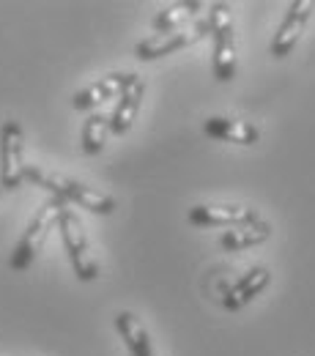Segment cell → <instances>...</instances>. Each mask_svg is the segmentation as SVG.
Masks as SVG:
<instances>
[{
	"mask_svg": "<svg viewBox=\"0 0 315 356\" xmlns=\"http://www.w3.org/2000/svg\"><path fill=\"white\" fill-rule=\"evenodd\" d=\"M143 93H145V83L137 74H129V83L118 93V104L110 115V132L127 134L132 129L137 113H140V104H143Z\"/></svg>",
	"mask_w": 315,
	"mask_h": 356,
	"instance_id": "obj_10",
	"label": "cell"
},
{
	"mask_svg": "<svg viewBox=\"0 0 315 356\" xmlns=\"http://www.w3.org/2000/svg\"><path fill=\"white\" fill-rule=\"evenodd\" d=\"M25 134L19 121H6L0 127V186L11 192L25 181Z\"/></svg>",
	"mask_w": 315,
	"mask_h": 356,
	"instance_id": "obj_5",
	"label": "cell"
},
{
	"mask_svg": "<svg viewBox=\"0 0 315 356\" xmlns=\"http://www.w3.org/2000/svg\"><path fill=\"white\" fill-rule=\"evenodd\" d=\"M127 83H129V74H121V72L107 74V77H102L99 83H93V86L83 88L80 93H74L72 107H74V110H90V107H99V104H104L107 99L118 96Z\"/></svg>",
	"mask_w": 315,
	"mask_h": 356,
	"instance_id": "obj_11",
	"label": "cell"
},
{
	"mask_svg": "<svg viewBox=\"0 0 315 356\" xmlns=\"http://www.w3.org/2000/svg\"><path fill=\"white\" fill-rule=\"evenodd\" d=\"M258 211L250 206H195L189 209V222L200 227H241L258 222Z\"/></svg>",
	"mask_w": 315,
	"mask_h": 356,
	"instance_id": "obj_8",
	"label": "cell"
},
{
	"mask_svg": "<svg viewBox=\"0 0 315 356\" xmlns=\"http://www.w3.org/2000/svg\"><path fill=\"white\" fill-rule=\"evenodd\" d=\"M271 236V225L258 220L252 225H241V227H233V230H225L220 236V247L227 250V252H241V250H250V247H258L264 241H269Z\"/></svg>",
	"mask_w": 315,
	"mask_h": 356,
	"instance_id": "obj_14",
	"label": "cell"
},
{
	"mask_svg": "<svg viewBox=\"0 0 315 356\" xmlns=\"http://www.w3.org/2000/svg\"><path fill=\"white\" fill-rule=\"evenodd\" d=\"M203 132L209 137H217V140H225V143H236V145H252L258 143L261 132L247 124V121H236V118H223V115H214L203 124Z\"/></svg>",
	"mask_w": 315,
	"mask_h": 356,
	"instance_id": "obj_12",
	"label": "cell"
},
{
	"mask_svg": "<svg viewBox=\"0 0 315 356\" xmlns=\"http://www.w3.org/2000/svg\"><path fill=\"white\" fill-rule=\"evenodd\" d=\"M200 8H203V3H195V0L173 3V6L162 8V11L154 17L151 28H154L156 33H173V31H181V25H184L195 11H200Z\"/></svg>",
	"mask_w": 315,
	"mask_h": 356,
	"instance_id": "obj_15",
	"label": "cell"
},
{
	"mask_svg": "<svg viewBox=\"0 0 315 356\" xmlns=\"http://www.w3.org/2000/svg\"><path fill=\"white\" fill-rule=\"evenodd\" d=\"M269 282H271V274L266 266L250 268L247 274H241V277L227 288L225 293H223V307L230 312L244 310L255 296L264 293V288H266Z\"/></svg>",
	"mask_w": 315,
	"mask_h": 356,
	"instance_id": "obj_9",
	"label": "cell"
},
{
	"mask_svg": "<svg viewBox=\"0 0 315 356\" xmlns=\"http://www.w3.org/2000/svg\"><path fill=\"white\" fill-rule=\"evenodd\" d=\"M60 206H63V200L49 197L45 206L33 214L31 225L25 227L22 238L17 241V247H14V252H11V268H14V271H25V268H31V264L36 261V255L42 252L47 236H49V230L58 225Z\"/></svg>",
	"mask_w": 315,
	"mask_h": 356,
	"instance_id": "obj_2",
	"label": "cell"
},
{
	"mask_svg": "<svg viewBox=\"0 0 315 356\" xmlns=\"http://www.w3.org/2000/svg\"><path fill=\"white\" fill-rule=\"evenodd\" d=\"M107 134H110V115L90 113L88 118H86V127H83V151L88 156L102 154V148L107 143Z\"/></svg>",
	"mask_w": 315,
	"mask_h": 356,
	"instance_id": "obj_16",
	"label": "cell"
},
{
	"mask_svg": "<svg viewBox=\"0 0 315 356\" xmlns=\"http://www.w3.org/2000/svg\"><path fill=\"white\" fill-rule=\"evenodd\" d=\"M25 178H31L36 186L47 189L52 197L63 200V203H77L80 209H88L90 214H113L115 211V200L99 189H93L88 184L83 181H74V178H66V176H58V173H47L42 168H33L28 165L25 168Z\"/></svg>",
	"mask_w": 315,
	"mask_h": 356,
	"instance_id": "obj_1",
	"label": "cell"
},
{
	"mask_svg": "<svg viewBox=\"0 0 315 356\" xmlns=\"http://www.w3.org/2000/svg\"><path fill=\"white\" fill-rule=\"evenodd\" d=\"M209 36L214 39V77L230 83L236 77V36L230 22V6L214 3L209 8Z\"/></svg>",
	"mask_w": 315,
	"mask_h": 356,
	"instance_id": "obj_4",
	"label": "cell"
},
{
	"mask_svg": "<svg viewBox=\"0 0 315 356\" xmlns=\"http://www.w3.org/2000/svg\"><path fill=\"white\" fill-rule=\"evenodd\" d=\"M209 33V22L200 19L195 22L189 31H173V33H154L148 39H143L140 44L135 47V55L140 60H156V58H165V55H173L184 47L200 42L203 36Z\"/></svg>",
	"mask_w": 315,
	"mask_h": 356,
	"instance_id": "obj_7",
	"label": "cell"
},
{
	"mask_svg": "<svg viewBox=\"0 0 315 356\" xmlns=\"http://www.w3.org/2000/svg\"><path fill=\"white\" fill-rule=\"evenodd\" d=\"M313 0H293L288 6L285 19L280 22V28H277V33H274V39L269 44V52L274 58H288L293 52V47L299 44V39H302L310 17H313Z\"/></svg>",
	"mask_w": 315,
	"mask_h": 356,
	"instance_id": "obj_6",
	"label": "cell"
},
{
	"mask_svg": "<svg viewBox=\"0 0 315 356\" xmlns=\"http://www.w3.org/2000/svg\"><path fill=\"white\" fill-rule=\"evenodd\" d=\"M0 195H3V186H0Z\"/></svg>",
	"mask_w": 315,
	"mask_h": 356,
	"instance_id": "obj_17",
	"label": "cell"
},
{
	"mask_svg": "<svg viewBox=\"0 0 315 356\" xmlns=\"http://www.w3.org/2000/svg\"><path fill=\"white\" fill-rule=\"evenodd\" d=\"M58 230L63 236V247L69 252V264L74 268L77 280L83 282H93L99 277V264L90 252V244H88V236L83 230V222L77 220V214L63 203L60 206V214H58Z\"/></svg>",
	"mask_w": 315,
	"mask_h": 356,
	"instance_id": "obj_3",
	"label": "cell"
},
{
	"mask_svg": "<svg viewBox=\"0 0 315 356\" xmlns=\"http://www.w3.org/2000/svg\"><path fill=\"white\" fill-rule=\"evenodd\" d=\"M115 329L124 337V343H127V348H129L132 356H156L154 343H151L145 326L140 323V318H137L135 312H118L115 315Z\"/></svg>",
	"mask_w": 315,
	"mask_h": 356,
	"instance_id": "obj_13",
	"label": "cell"
}]
</instances>
